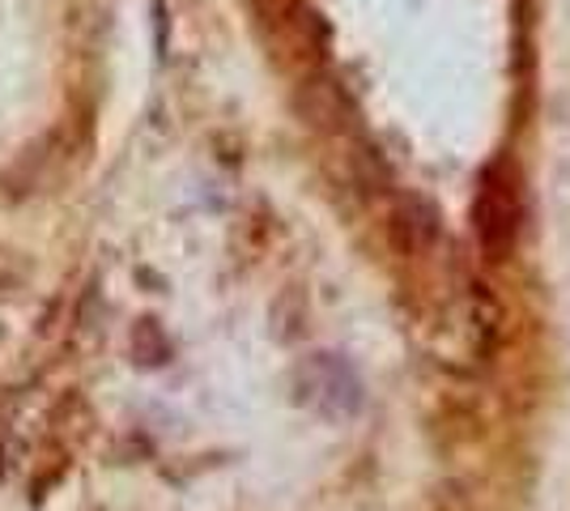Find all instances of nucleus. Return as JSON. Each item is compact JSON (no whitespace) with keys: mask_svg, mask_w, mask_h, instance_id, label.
<instances>
[{"mask_svg":"<svg viewBox=\"0 0 570 511\" xmlns=\"http://www.w3.org/2000/svg\"><path fill=\"white\" fill-rule=\"evenodd\" d=\"M473 222H476L481 252H485L490 261H507L523 226L520 170L511 167V158H499L494 167H485L481 188H476V200H473Z\"/></svg>","mask_w":570,"mask_h":511,"instance_id":"nucleus-1","label":"nucleus"},{"mask_svg":"<svg viewBox=\"0 0 570 511\" xmlns=\"http://www.w3.org/2000/svg\"><path fill=\"white\" fill-rule=\"evenodd\" d=\"M132 354H137L141 366H158L167 358V341H163V328H158L154 320H141V324L132 328Z\"/></svg>","mask_w":570,"mask_h":511,"instance_id":"nucleus-2","label":"nucleus"}]
</instances>
